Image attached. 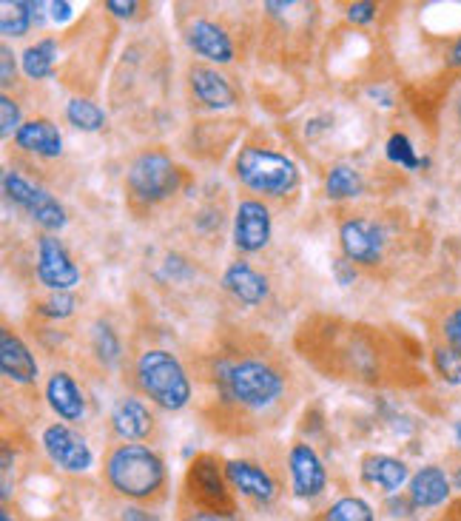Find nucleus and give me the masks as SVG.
<instances>
[{
	"label": "nucleus",
	"mask_w": 461,
	"mask_h": 521,
	"mask_svg": "<svg viewBox=\"0 0 461 521\" xmlns=\"http://www.w3.org/2000/svg\"><path fill=\"white\" fill-rule=\"evenodd\" d=\"M291 484H294V496L299 499H316L325 484H328V473H325V465L322 459L316 456V450L305 442H296L291 447Z\"/></svg>",
	"instance_id": "ddd939ff"
},
{
	"label": "nucleus",
	"mask_w": 461,
	"mask_h": 521,
	"mask_svg": "<svg viewBox=\"0 0 461 521\" xmlns=\"http://www.w3.org/2000/svg\"><path fill=\"white\" fill-rule=\"evenodd\" d=\"M126 183L137 203H163L180 188V168L174 166L166 151H143L140 157H134Z\"/></svg>",
	"instance_id": "0eeeda50"
},
{
	"label": "nucleus",
	"mask_w": 461,
	"mask_h": 521,
	"mask_svg": "<svg viewBox=\"0 0 461 521\" xmlns=\"http://www.w3.org/2000/svg\"><path fill=\"white\" fill-rule=\"evenodd\" d=\"M456 439H459V445H461V422L456 425Z\"/></svg>",
	"instance_id": "49530a36"
},
{
	"label": "nucleus",
	"mask_w": 461,
	"mask_h": 521,
	"mask_svg": "<svg viewBox=\"0 0 461 521\" xmlns=\"http://www.w3.org/2000/svg\"><path fill=\"white\" fill-rule=\"evenodd\" d=\"M137 382L154 405L163 410H180L191 402V382L177 356L151 348L137 359Z\"/></svg>",
	"instance_id": "20e7f679"
},
{
	"label": "nucleus",
	"mask_w": 461,
	"mask_h": 521,
	"mask_svg": "<svg viewBox=\"0 0 461 521\" xmlns=\"http://www.w3.org/2000/svg\"><path fill=\"white\" fill-rule=\"evenodd\" d=\"M447 63H450V66H461V38L453 43V49H450V57H447Z\"/></svg>",
	"instance_id": "79ce46f5"
},
{
	"label": "nucleus",
	"mask_w": 461,
	"mask_h": 521,
	"mask_svg": "<svg viewBox=\"0 0 461 521\" xmlns=\"http://www.w3.org/2000/svg\"><path fill=\"white\" fill-rule=\"evenodd\" d=\"M20 106L9 97V94H3L0 97V131H3V137H12V131L18 134L20 131Z\"/></svg>",
	"instance_id": "473e14b6"
},
{
	"label": "nucleus",
	"mask_w": 461,
	"mask_h": 521,
	"mask_svg": "<svg viewBox=\"0 0 461 521\" xmlns=\"http://www.w3.org/2000/svg\"><path fill=\"white\" fill-rule=\"evenodd\" d=\"M444 521H461V502L453 507V513H450V516H447Z\"/></svg>",
	"instance_id": "37998d69"
},
{
	"label": "nucleus",
	"mask_w": 461,
	"mask_h": 521,
	"mask_svg": "<svg viewBox=\"0 0 461 521\" xmlns=\"http://www.w3.org/2000/svg\"><path fill=\"white\" fill-rule=\"evenodd\" d=\"M111 428L114 433L120 436V439H129V442H140V439H146L151 428H154V419H151V413L148 408L140 402V399H123V402H117V408L111 413Z\"/></svg>",
	"instance_id": "aec40b11"
},
{
	"label": "nucleus",
	"mask_w": 461,
	"mask_h": 521,
	"mask_svg": "<svg viewBox=\"0 0 461 521\" xmlns=\"http://www.w3.org/2000/svg\"><path fill=\"white\" fill-rule=\"evenodd\" d=\"M15 143L23 151L37 154V157H60V151H63V137H60L55 123L46 120V117L26 120L15 134Z\"/></svg>",
	"instance_id": "6ab92c4d"
},
{
	"label": "nucleus",
	"mask_w": 461,
	"mask_h": 521,
	"mask_svg": "<svg viewBox=\"0 0 461 521\" xmlns=\"http://www.w3.org/2000/svg\"><path fill=\"white\" fill-rule=\"evenodd\" d=\"M333 271H336V277L342 285H351L353 277H356V268H353V262L348 257H342V260L333 262Z\"/></svg>",
	"instance_id": "4c0bfd02"
},
{
	"label": "nucleus",
	"mask_w": 461,
	"mask_h": 521,
	"mask_svg": "<svg viewBox=\"0 0 461 521\" xmlns=\"http://www.w3.org/2000/svg\"><path fill=\"white\" fill-rule=\"evenodd\" d=\"M66 117H69V123H72L74 129L100 131L106 126V114H103V109H100L97 103H92V100H86V97H74V100H69Z\"/></svg>",
	"instance_id": "393cba45"
},
{
	"label": "nucleus",
	"mask_w": 461,
	"mask_h": 521,
	"mask_svg": "<svg viewBox=\"0 0 461 521\" xmlns=\"http://www.w3.org/2000/svg\"><path fill=\"white\" fill-rule=\"evenodd\" d=\"M43 450L49 453V459L60 465L69 473H80V470H89L94 462V453L89 442L74 433L66 425H49L43 430Z\"/></svg>",
	"instance_id": "9d476101"
},
{
	"label": "nucleus",
	"mask_w": 461,
	"mask_h": 521,
	"mask_svg": "<svg viewBox=\"0 0 461 521\" xmlns=\"http://www.w3.org/2000/svg\"><path fill=\"white\" fill-rule=\"evenodd\" d=\"M222 285H225V291H231L245 305H259V302H265V297H268V280L259 271H254L248 262H234L225 271Z\"/></svg>",
	"instance_id": "4be33fe9"
},
{
	"label": "nucleus",
	"mask_w": 461,
	"mask_h": 521,
	"mask_svg": "<svg viewBox=\"0 0 461 521\" xmlns=\"http://www.w3.org/2000/svg\"><path fill=\"white\" fill-rule=\"evenodd\" d=\"M55 57V40H40V43L29 46V49L23 52V72L32 77V80H43V77H49L55 72Z\"/></svg>",
	"instance_id": "b1692460"
},
{
	"label": "nucleus",
	"mask_w": 461,
	"mask_h": 521,
	"mask_svg": "<svg viewBox=\"0 0 461 521\" xmlns=\"http://www.w3.org/2000/svg\"><path fill=\"white\" fill-rule=\"evenodd\" d=\"M32 23H35V20H32V6H29V0H18V3H9V0H6V3H3L0 29H3L6 38H20V35H26Z\"/></svg>",
	"instance_id": "a878e982"
},
{
	"label": "nucleus",
	"mask_w": 461,
	"mask_h": 521,
	"mask_svg": "<svg viewBox=\"0 0 461 521\" xmlns=\"http://www.w3.org/2000/svg\"><path fill=\"white\" fill-rule=\"evenodd\" d=\"M362 482L370 484V487H379L385 493H396L407 482V465L396 456H382V453L365 456Z\"/></svg>",
	"instance_id": "5701e85b"
},
{
	"label": "nucleus",
	"mask_w": 461,
	"mask_h": 521,
	"mask_svg": "<svg viewBox=\"0 0 461 521\" xmlns=\"http://www.w3.org/2000/svg\"><path fill=\"white\" fill-rule=\"evenodd\" d=\"M314 348L319 351H308V359L322 362L325 356H331V365H325L322 371L328 376H348V379H359V382H379L382 379V345L376 334H370L368 325H339V322H328L325 328L314 331Z\"/></svg>",
	"instance_id": "f03ea898"
},
{
	"label": "nucleus",
	"mask_w": 461,
	"mask_h": 521,
	"mask_svg": "<svg viewBox=\"0 0 461 521\" xmlns=\"http://www.w3.org/2000/svg\"><path fill=\"white\" fill-rule=\"evenodd\" d=\"M225 467L217 465L214 456H197L188 473H185V499L191 502L194 510L203 513H222V516H234V496L228 487Z\"/></svg>",
	"instance_id": "423d86ee"
},
{
	"label": "nucleus",
	"mask_w": 461,
	"mask_h": 521,
	"mask_svg": "<svg viewBox=\"0 0 461 521\" xmlns=\"http://www.w3.org/2000/svg\"><path fill=\"white\" fill-rule=\"evenodd\" d=\"M325 521H373V510L365 499L345 496L325 510Z\"/></svg>",
	"instance_id": "cd10ccee"
},
{
	"label": "nucleus",
	"mask_w": 461,
	"mask_h": 521,
	"mask_svg": "<svg viewBox=\"0 0 461 521\" xmlns=\"http://www.w3.org/2000/svg\"><path fill=\"white\" fill-rule=\"evenodd\" d=\"M188 80H191V92L197 94V100L208 109H228L237 100L234 86L225 80V75L208 69V66H191Z\"/></svg>",
	"instance_id": "a211bd4d"
},
{
	"label": "nucleus",
	"mask_w": 461,
	"mask_h": 521,
	"mask_svg": "<svg viewBox=\"0 0 461 521\" xmlns=\"http://www.w3.org/2000/svg\"><path fill=\"white\" fill-rule=\"evenodd\" d=\"M37 280L55 291H69L80 282V268L72 262L66 245L52 234L37 240Z\"/></svg>",
	"instance_id": "1a4fd4ad"
},
{
	"label": "nucleus",
	"mask_w": 461,
	"mask_h": 521,
	"mask_svg": "<svg viewBox=\"0 0 461 521\" xmlns=\"http://www.w3.org/2000/svg\"><path fill=\"white\" fill-rule=\"evenodd\" d=\"M123 521H160L157 516H151L148 510H140V507H129L126 513H123Z\"/></svg>",
	"instance_id": "a19ab883"
},
{
	"label": "nucleus",
	"mask_w": 461,
	"mask_h": 521,
	"mask_svg": "<svg viewBox=\"0 0 461 521\" xmlns=\"http://www.w3.org/2000/svg\"><path fill=\"white\" fill-rule=\"evenodd\" d=\"M271 240V211L259 200H242L234 220V242L245 254L262 251Z\"/></svg>",
	"instance_id": "f8f14e48"
},
{
	"label": "nucleus",
	"mask_w": 461,
	"mask_h": 521,
	"mask_svg": "<svg viewBox=\"0 0 461 521\" xmlns=\"http://www.w3.org/2000/svg\"><path fill=\"white\" fill-rule=\"evenodd\" d=\"M183 521H234V516H222V513H203V510H191V513H185Z\"/></svg>",
	"instance_id": "ea45409f"
},
{
	"label": "nucleus",
	"mask_w": 461,
	"mask_h": 521,
	"mask_svg": "<svg viewBox=\"0 0 461 521\" xmlns=\"http://www.w3.org/2000/svg\"><path fill=\"white\" fill-rule=\"evenodd\" d=\"M94 351H97V356H100L106 365H114V362L120 359L117 334L111 331V325H106V322H100V325L94 328Z\"/></svg>",
	"instance_id": "7c9ffc66"
},
{
	"label": "nucleus",
	"mask_w": 461,
	"mask_h": 521,
	"mask_svg": "<svg viewBox=\"0 0 461 521\" xmlns=\"http://www.w3.org/2000/svg\"><path fill=\"white\" fill-rule=\"evenodd\" d=\"M433 365H436V371H439V376H442L444 382H450V385H461L459 351H453L450 345H439V348L433 351Z\"/></svg>",
	"instance_id": "c85d7f7f"
},
{
	"label": "nucleus",
	"mask_w": 461,
	"mask_h": 521,
	"mask_svg": "<svg viewBox=\"0 0 461 521\" xmlns=\"http://www.w3.org/2000/svg\"><path fill=\"white\" fill-rule=\"evenodd\" d=\"M185 43L191 46V52H197L211 63H228L234 60V43L228 38V32L217 26L214 20H194L185 29Z\"/></svg>",
	"instance_id": "4468645a"
},
{
	"label": "nucleus",
	"mask_w": 461,
	"mask_h": 521,
	"mask_svg": "<svg viewBox=\"0 0 461 521\" xmlns=\"http://www.w3.org/2000/svg\"><path fill=\"white\" fill-rule=\"evenodd\" d=\"M106 479L126 499L157 502L166 493V465L146 445H117L106 459Z\"/></svg>",
	"instance_id": "7ed1b4c3"
},
{
	"label": "nucleus",
	"mask_w": 461,
	"mask_h": 521,
	"mask_svg": "<svg viewBox=\"0 0 461 521\" xmlns=\"http://www.w3.org/2000/svg\"><path fill=\"white\" fill-rule=\"evenodd\" d=\"M376 3H353L351 12H348V18L353 20V23H370V20L376 18Z\"/></svg>",
	"instance_id": "c9c22d12"
},
{
	"label": "nucleus",
	"mask_w": 461,
	"mask_h": 521,
	"mask_svg": "<svg viewBox=\"0 0 461 521\" xmlns=\"http://www.w3.org/2000/svg\"><path fill=\"white\" fill-rule=\"evenodd\" d=\"M106 9H109L111 15H117V18H134L137 9H140V3H134V0H129V3H123V0H109Z\"/></svg>",
	"instance_id": "e433bc0d"
},
{
	"label": "nucleus",
	"mask_w": 461,
	"mask_h": 521,
	"mask_svg": "<svg viewBox=\"0 0 461 521\" xmlns=\"http://www.w3.org/2000/svg\"><path fill=\"white\" fill-rule=\"evenodd\" d=\"M342 251L353 265H376L382 260V248H385V234L382 228L370 220H348L339 231Z\"/></svg>",
	"instance_id": "9b49d317"
},
{
	"label": "nucleus",
	"mask_w": 461,
	"mask_h": 521,
	"mask_svg": "<svg viewBox=\"0 0 461 521\" xmlns=\"http://www.w3.org/2000/svg\"><path fill=\"white\" fill-rule=\"evenodd\" d=\"M3 191H6V197H9L12 203L26 208L29 217H32L37 225H43L46 231H60V228L66 225V211H63V205L57 203L49 191L32 186L26 177H20L18 171H6V177H3Z\"/></svg>",
	"instance_id": "6e6552de"
},
{
	"label": "nucleus",
	"mask_w": 461,
	"mask_h": 521,
	"mask_svg": "<svg viewBox=\"0 0 461 521\" xmlns=\"http://www.w3.org/2000/svg\"><path fill=\"white\" fill-rule=\"evenodd\" d=\"M453 484H456V487H461V470L456 473V476H453Z\"/></svg>",
	"instance_id": "c03bdc74"
},
{
	"label": "nucleus",
	"mask_w": 461,
	"mask_h": 521,
	"mask_svg": "<svg viewBox=\"0 0 461 521\" xmlns=\"http://www.w3.org/2000/svg\"><path fill=\"white\" fill-rule=\"evenodd\" d=\"M214 396L234 416H254L277 408L285 399V373L259 356H220L211 365Z\"/></svg>",
	"instance_id": "f257e3e1"
},
{
	"label": "nucleus",
	"mask_w": 461,
	"mask_h": 521,
	"mask_svg": "<svg viewBox=\"0 0 461 521\" xmlns=\"http://www.w3.org/2000/svg\"><path fill=\"white\" fill-rule=\"evenodd\" d=\"M442 334H444V339H447V345H450L453 351H459L461 354V308H456L453 314H447Z\"/></svg>",
	"instance_id": "72a5a7b5"
},
{
	"label": "nucleus",
	"mask_w": 461,
	"mask_h": 521,
	"mask_svg": "<svg viewBox=\"0 0 461 521\" xmlns=\"http://www.w3.org/2000/svg\"><path fill=\"white\" fill-rule=\"evenodd\" d=\"M325 191H328L331 200L356 197V194L362 191V177H359L351 166H333L328 180H325Z\"/></svg>",
	"instance_id": "bb28decb"
},
{
	"label": "nucleus",
	"mask_w": 461,
	"mask_h": 521,
	"mask_svg": "<svg viewBox=\"0 0 461 521\" xmlns=\"http://www.w3.org/2000/svg\"><path fill=\"white\" fill-rule=\"evenodd\" d=\"M459 120H461V103H459Z\"/></svg>",
	"instance_id": "de8ad7c7"
},
{
	"label": "nucleus",
	"mask_w": 461,
	"mask_h": 521,
	"mask_svg": "<svg viewBox=\"0 0 461 521\" xmlns=\"http://www.w3.org/2000/svg\"><path fill=\"white\" fill-rule=\"evenodd\" d=\"M0 521H12V516H9V513L3 510V513H0Z\"/></svg>",
	"instance_id": "a18cd8bd"
},
{
	"label": "nucleus",
	"mask_w": 461,
	"mask_h": 521,
	"mask_svg": "<svg viewBox=\"0 0 461 521\" xmlns=\"http://www.w3.org/2000/svg\"><path fill=\"white\" fill-rule=\"evenodd\" d=\"M237 177L245 188L265 197H285L299 183L294 160L259 146H245L237 157Z\"/></svg>",
	"instance_id": "39448f33"
},
{
	"label": "nucleus",
	"mask_w": 461,
	"mask_h": 521,
	"mask_svg": "<svg viewBox=\"0 0 461 521\" xmlns=\"http://www.w3.org/2000/svg\"><path fill=\"white\" fill-rule=\"evenodd\" d=\"M49 15H52L57 23H66V20L74 15L72 3H49Z\"/></svg>",
	"instance_id": "58836bf2"
},
{
	"label": "nucleus",
	"mask_w": 461,
	"mask_h": 521,
	"mask_svg": "<svg viewBox=\"0 0 461 521\" xmlns=\"http://www.w3.org/2000/svg\"><path fill=\"white\" fill-rule=\"evenodd\" d=\"M447 496H450V479L444 476L442 467H422L410 482V504L419 510L439 507V504L447 502Z\"/></svg>",
	"instance_id": "412c9836"
},
{
	"label": "nucleus",
	"mask_w": 461,
	"mask_h": 521,
	"mask_svg": "<svg viewBox=\"0 0 461 521\" xmlns=\"http://www.w3.org/2000/svg\"><path fill=\"white\" fill-rule=\"evenodd\" d=\"M388 160L390 163H396V166L410 168V171H416V168L427 163V160H419V157H416V151H413V146H410V140H407L405 134H393L388 140Z\"/></svg>",
	"instance_id": "c756f323"
},
{
	"label": "nucleus",
	"mask_w": 461,
	"mask_h": 521,
	"mask_svg": "<svg viewBox=\"0 0 461 521\" xmlns=\"http://www.w3.org/2000/svg\"><path fill=\"white\" fill-rule=\"evenodd\" d=\"M0 368H3L6 379L20 382V385L35 382L37 373H40L29 345L18 334H12L9 328H3V334H0Z\"/></svg>",
	"instance_id": "dca6fc26"
},
{
	"label": "nucleus",
	"mask_w": 461,
	"mask_h": 521,
	"mask_svg": "<svg viewBox=\"0 0 461 521\" xmlns=\"http://www.w3.org/2000/svg\"><path fill=\"white\" fill-rule=\"evenodd\" d=\"M74 308H77V299H74V294H69V291H55V294L46 299V302H40V305H37V314H43V317H49V319H66V317H72Z\"/></svg>",
	"instance_id": "2f4dec72"
},
{
	"label": "nucleus",
	"mask_w": 461,
	"mask_h": 521,
	"mask_svg": "<svg viewBox=\"0 0 461 521\" xmlns=\"http://www.w3.org/2000/svg\"><path fill=\"white\" fill-rule=\"evenodd\" d=\"M46 399H49V408L55 410L60 419H66V422H80L86 416V399H83V393L77 388V382L66 371H57L49 376Z\"/></svg>",
	"instance_id": "f3484780"
},
{
	"label": "nucleus",
	"mask_w": 461,
	"mask_h": 521,
	"mask_svg": "<svg viewBox=\"0 0 461 521\" xmlns=\"http://www.w3.org/2000/svg\"><path fill=\"white\" fill-rule=\"evenodd\" d=\"M225 476L231 487L242 493L245 499H254V502H271L277 496V482L268 476V470H262L254 462H242V459H234V462H225Z\"/></svg>",
	"instance_id": "2eb2a0df"
},
{
	"label": "nucleus",
	"mask_w": 461,
	"mask_h": 521,
	"mask_svg": "<svg viewBox=\"0 0 461 521\" xmlns=\"http://www.w3.org/2000/svg\"><path fill=\"white\" fill-rule=\"evenodd\" d=\"M0 60H3V69H0V80H3V86H9L15 75H18V63H15V55H12V49L9 46H3V52H0Z\"/></svg>",
	"instance_id": "f704fd0d"
}]
</instances>
